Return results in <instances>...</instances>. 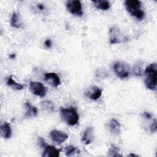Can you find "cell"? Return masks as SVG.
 <instances>
[{
    "instance_id": "7a4b0ae2",
    "label": "cell",
    "mask_w": 157,
    "mask_h": 157,
    "mask_svg": "<svg viewBox=\"0 0 157 157\" xmlns=\"http://www.w3.org/2000/svg\"><path fill=\"white\" fill-rule=\"evenodd\" d=\"M60 113L63 120L69 126H74L78 123L79 115L75 108L70 107L69 108L61 107Z\"/></svg>"
},
{
    "instance_id": "83f0119b",
    "label": "cell",
    "mask_w": 157,
    "mask_h": 157,
    "mask_svg": "<svg viewBox=\"0 0 157 157\" xmlns=\"http://www.w3.org/2000/svg\"><path fill=\"white\" fill-rule=\"evenodd\" d=\"M37 7H38V9H39L40 10H44V5L42 4H38V5H37Z\"/></svg>"
},
{
    "instance_id": "8fae6325",
    "label": "cell",
    "mask_w": 157,
    "mask_h": 157,
    "mask_svg": "<svg viewBox=\"0 0 157 157\" xmlns=\"http://www.w3.org/2000/svg\"><path fill=\"white\" fill-rule=\"evenodd\" d=\"M94 129L92 127H87L85 130L83 136L82 137V141L84 142L85 145L90 144L94 140L93 136Z\"/></svg>"
},
{
    "instance_id": "9c48e42d",
    "label": "cell",
    "mask_w": 157,
    "mask_h": 157,
    "mask_svg": "<svg viewBox=\"0 0 157 157\" xmlns=\"http://www.w3.org/2000/svg\"><path fill=\"white\" fill-rule=\"evenodd\" d=\"M44 152L42 155L43 157H58L59 156L61 149L56 148L54 146L47 144L44 147Z\"/></svg>"
},
{
    "instance_id": "2e32d148",
    "label": "cell",
    "mask_w": 157,
    "mask_h": 157,
    "mask_svg": "<svg viewBox=\"0 0 157 157\" xmlns=\"http://www.w3.org/2000/svg\"><path fill=\"white\" fill-rule=\"evenodd\" d=\"M93 4H94V6L99 9H101L103 10H108L110 7V3L107 1H102V0H94L92 1Z\"/></svg>"
},
{
    "instance_id": "484cf974",
    "label": "cell",
    "mask_w": 157,
    "mask_h": 157,
    "mask_svg": "<svg viewBox=\"0 0 157 157\" xmlns=\"http://www.w3.org/2000/svg\"><path fill=\"white\" fill-rule=\"evenodd\" d=\"M44 44H45V45L47 47V48H50V47H52V41H51V40L50 39H47L45 41V42H44Z\"/></svg>"
},
{
    "instance_id": "7c38bea8",
    "label": "cell",
    "mask_w": 157,
    "mask_h": 157,
    "mask_svg": "<svg viewBox=\"0 0 157 157\" xmlns=\"http://www.w3.org/2000/svg\"><path fill=\"white\" fill-rule=\"evenodd\" d=\"M109 127L112 134L115 135H118L120 134L121 129L120 124L117 120L114 118L111 119L109 123Z\"/></svg>"
},
{
    "instance_id": "9a60e30c",
    "label": "cell",
    "mask_w": 157,
    "mask_h": 157,
    "mask_svg": "<svg viewBox=\"0 0 157 157\" xmlns=\"http://www.w3.org/2000/svg\"><path fill=\"white\" fill-rule=\"evenodd\" d=\"M102 94V90L97 86H93L90 90L88 91V96L91 99L97 100Z\"/></svg>"
},
{
    "instance_id": "ffe728a7",
    "label": "cell",
    "mask_w": 157,
    "mask_h": 157,
    "mask_svg": "<svg viewBox=\"0 0 157 157\" xmlns=\"http://www.w3.org/2000/svg\"><path fill=\"white\" fill-rule=\"evenodd\" d=\"M119 153H120V149L114 144H111L108 150L107 155L109 156H113V157L122 156V155H120Z\"/></svg>"
},
{
    "instance_id": "d6986e66",
    "label": "cell",
    "mask_w": 157,
    "mask_h": 157,
    "mask_svg": "<svg viewBox=\"0 0 157 157\" xmlns=\"http://www.w3.org/2000/svg\"><path fill=\"white\" fill-rule=\"evenodd\" d=\"M80 150L73 145H69L65 148V155L67 156H73L75 154L80 153Z\"/></svg>"
},
{
    "instance_id": "d4e9b609",
    "label": "cell",
    "mask_w": 157,
    "mask_h": 157,
    "mask_svg": "<svg viewBox=\"0 0 157 157\" xmlns=\"http://www.w3.org/2000/svg\"><path fill=\"white\" fill-rule=\"evenodd\" d=\"M38 140H39V144L40 146L41 147H42V148H44V147L47 144L46 143V142L45 141V140H44L43 138L40 137H39L38 138Z\"/></svg>"
},
{
    "instance_id": "6da1fadb",
    "label": "cell",
    "mask_w": 157,
    "mask_h": 157,
    "mask_svg": "<svg viewBox=\"0 0 157 157\" xmlns=\"http://www.w3.org/2000/svg\"><path fill=\"white\" fill-rule=\"evenodd\" d=\"M147 77L144 80L147 88L150 90H156L157 83V64L153 63L147 66L145 69Z\"/></svg>"
},
{
    "instance_id": "277c9868",
    "label": "cell",
    "mask_w": 157,
    "mask_h": 157,
    "mask_svg": "<svg viewBox=\"0 0 157 157\" xmlns=\"http://www.w3.org/2000/svg\"><path fill=\"white\" fill-rule=\"evenodd\" d=\"M113 69L117 75L121 78H127L129 75V66L124 62H115L113 66Z\"/></svg>"
},
{
    "instance_id": "44dd1931",
    "label": "cell",
    "mask_w": 157,
    "mask_h": 157,
    "mask_svg": "<svg viewBox=\"0 0 157 157\" xmlns=\"http://www.w3.org/2000/svg\"><path fill=\"white\" fill-rule=\"evenodd\" d=\"M40 106L43 109L49 112H52L54 110V105L50 101H42L40 102Z\"/></svg>"
},
{
    "instance_id": "f1b7e54d",
    "label": "cell",
    "mask_w": 157,
    "mask_h": 157,
    "mask_svg": "<svg viewBox=\"0 0 157 157\" xmlns=\"http://www.w3.org/2000/svg\"><path fill=\"white\" fill-rule=\"evenodd\" d=\"M15 56H16V55H15V54H14V53L10 54V55H9V58H11V59H14V58H15Z\"/></svg>"
},
{
    "instance_id": "4316f807",
    "label": "cell",
    "mask_w": 157,
    "mask_h": 157,
    "mask_svg": "<svg viewBox=\"0 0 157 157\" xmlns=\"http://www.w3.org/2000/svg\"><path fill=\"white\" fill-rule=\"evenodd\" d=\"M144 116L145 118H148V119H150L151 117V114L149 113H148V112H144Z\"/></svg>"
},
{
    "instance_id": "7402d4cb",
    "label": "cell",
    "mask_w": 157,
    "mask_h": 157,
    "mask_svg": "<svg viewBox=\"0 0 157 157\" xmlns=\"http://www.w3.org/2000/svg\"><path fill=\"white\" fill-rule=\"evenodd\" d=\"M95 74L96 76L98 78H105L108 76L107 72L104 69H97Z\"/></svg>"
},
{
    "instance_id": "cb8c5ba5",
    "label": "cell",
    "mask_w": 157,
    "mask_h": 157,
    "mask_svg": "<svg viewBox=\"0 0 157 157\" xmlns=\"http://www.w3.org/2000/svg\"><path fill=\"white\" fill-rule=\"evenodd\" d=\"M150 131L152 133L155 132L156 131L157 126H156V119H154L153 121L152 122V123L151 124V125L150 126Z\"/></svg>"
},
{
    "instance_id": "ba28073f",
    "label": "cell",
    "mask_w": 157,
    "mask_h": 157,
    "mask_svg": "<svg viewBox=\"0 0 157 157\" xmlns=\"http://www.w3.org/2000/svg\"><path fill=\"white\" fill-rule=\"evenodd\" d=\"M44 80L53 87H58L61 84L59 76L55 72L45 73Z\"/></svg>"
},
{
    "instance_id": "52a82bcc",
    "label": "cell",
    "mask_w": 157,
    "mask_h": 157,
    "mask_svg": "<svg viewBox=\"0 0 157 157\" xmlns=\"http://www.w3.org/2000/svg\"><path fill=\"white\" fill-rule=\"evenodd\" d=\"M50 137L53 142L61 144L67 139L68 136L64 132L59 130H52L50 132Z\"/></svg>"
},
{
    "instance_id": "603a6c76",
    "label": "cell",
    "mask_w": 157,
    "mask_h": 157,
    "mask_svg": "<svg viewBox=\"0 0 157 157\" xmlns=\"http://www.w3.org/2000/svg\"><path fill=\"white\" fill-rule=\"evenodd\" d=\"M133 72L137 76H140L142 74V69L141 66L139 65V64H136V66H134V68H133Z\"/></svg>"
},
{
    "instance_id": "5bb4252c",
    "label": "cell",
    "mask_w": 157,
    "mask_h": 157,
    "mask_svg": "<svg viewBox=\"0 0 157 157\" xmlns=\"http://www.w3.org/2000/svg\"><path fill=\"white\" fill-rule=\"evenodd\" d=\"M25 107L26 108V112L25 113V117H36L37 115V109L32 105L29 102H25Z\"/></svg>"
},
{
    "instance_id": "5b68a950",
    "label": "cell",
    "mask_w": 157,
    "mask_h": 157,
    "mask_svg": "<svg viewBox=\"0 0 157 157\" xmlns=\"http://www.w3.org/2000/svg\"><path fill=\"white\" fill-rule=\"evenodd\" d=\"M66 6L67 10L72 14L79 16V17L82 16L83 15L82 6L80 1L78 0L67 1Z\"/></svg>"
},
{
    "instance_id": "ac0fdd59",
    "label": "cell",
    "mask_w": 157,
    "mask_h": 157,
    "mask_svg": "<svg viewBox=\"0 0 157 157\" xmlns=\"http://www.w3.org/2000/svg\"><path fill=\"white\" fill-rule=\"evenodd\" d=\"M7 85L10 86L11 88H12L13 89L17 90H21L24 88V85L18 83L17 82L14 81L13 79L12 78V76H10L7 78Z\"/></svg>"
},
{
    "instance_id": "30bf717a",
    "label": "cell",
    "mask_w": 157,
    "mask_h": 157,
    "mask_svg": "<svg viewBox=\"0 0 157 157\" xmlns=\"http://www.w3.org/2000/svg\"><path fill=\"white\" fill-rule=\"evenodd\" d=\"M110 35V43L111 44H115L120 43L121 40V33L117 27L113 26L110 28L109 30Z\"/></svg>"
},
{
    "instance_id": "3957f363",
    "label": "cell",
    "mask_w": 157,
    "mask_h": 157,
    "mask_svg": "<svg viewBox=\"0 0 157 157\" xmlns=\"http://www.w3.org/2000/svg\"><path fill=\"white\" fill-rule=\"evenodd\" d=\"M124 6L126 10L132 16L135 17L137 19L141 20L144 18L145 13L140 10L141 2L138 0H126L124 2Z\"/></svg>"
},
{
    "instance_id": "e0dca14e",
    "label": "cell",
    "mask_w": 157,
    "mask_h": 157,
    "mask_svg": "<svg viewBox=\"0 0 157 157\" xmlns=\"http://www.w3.org/2000/svg\"><path fill=\"white\" fill-rule=\"evenodd\" d=\"M10 25L11 26L15 28H19L21 27L22 24L21 23L20 19H19V15L18 13L14 12L11 17L10 19Z\"/></svg>"
},
{
    "instance_id": "4fadbf2b",
    "label": "cell",
    "mask_w": 157,
    "mask_h": 157,
    "mask_svg": "<svg viewBox=\"0 0 157 157\" xmlns=\"http://www.w3.org/2000/svg\"><path fill=\"white\" fill-rule=\"evenodd\" d=\"M1 135L5 139H9L11 137L12 130L9 123L4 122L1 126Z\"/></svg>"
},
{
    "instance_id": "f546056e",
    "label": "cell",
    "mask_w": 157,
    "mask_h": 157,
    "mask_svg": "<svg viewBox=\"0 0 157 157\" xmlns=\"http://www.w3.org/2000/svg\"><path fill=\"white\" fill-rule=\"evenodd\" d=\"M128 156H134V157H137L138 156L137 155H135L134 153H129Z\"/></svg>"
},
{
    "instance_id": "8992f818",
    "label": "cell",
    "mask_w": 157,
    "mask_h": 157,
    "mask_svg": "<svg viewBox=\"0 0 157 157\" xmlns=\"http://www.w3.org/2000/svg\"><path fill=\"white\" fill-rule=\"evenodd\" d=\"M29 90L33 94L40 97L45 96L47 93L46 87L42 83L38 82H30Z\"/></svg>"
}]
</instances>
